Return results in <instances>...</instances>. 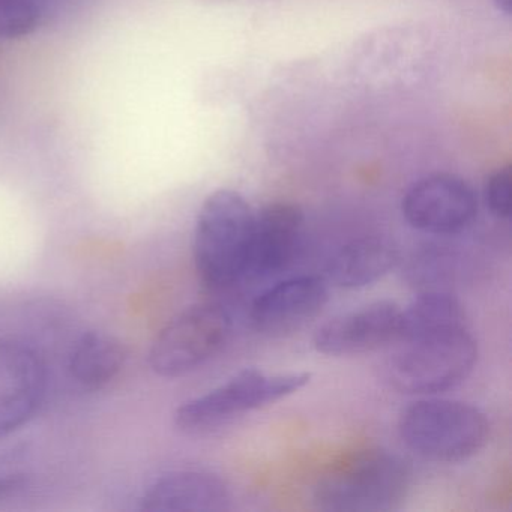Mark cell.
Masks as SVG:
<instances>
[{
  "instance_id": "cell-1",
  "label": "cell",
  "mask_w": 512,
  "mask_h": 512,
  "mask_svg": "<svg viewBox=\"0 0 512 512\" xmlns=\"http://www.w3.org/2000/svg\"><path fill=\"white\" fill-rule=\"evenodd\" d=\"M254 211L242 194H209L194 229V266L209 289H226L244 278Z\"/></svg>"
},
{
  "instance_id": "cell-2",
  "label": "cell",
  "mask_w": 512,
  "mask_h": 512,
  "mask_svg": "<svg viewBox=\"0 0 512 512\" xmlns=\"http://www.w3.org/2000/svg\"><path fill=\"white\" fill-rule=\"evenodd\" d=\"M398 433L404 445L425 460L461 463L485 448L490 422L472 404L422 398L401 412Z\"/></svg>"
},
{
  "instance_id": "cell-3",
  "label": "cell",
  "mask_w": 512,
  "mask_h": 512,
  "mask_svg": "<svg viewBox=\"0 0 512 512\" xmlns=\"http://www.w3.org/2000/svg\"><path fill=\"white\" fill-rule=\"evenodd\" d=\"M478 359V344L469 328L448 329L401 341L388 365V379L410 395L439 394L469 377Z\"/></svg>"
},
{
  "instance_id": "cell-4",
  "label": "cell",
  "mask_w": 512,
  "mask_h": 512,
  "mask_svg": "<svg viewBox=\"0 0 512 512\" xmlns=\"http://www.w3.org/2000/svg\"><path fill=\"white\" fill-rule=\"evenodd\" d=\"M410 487L406 461L388 451H368L317 484L314 500L325 511L385 512L398 508Z\"/></svg>"
},
{
  "instance_id": "cell-5",
  "label": "cell",
  "mask_w": 512,
  "mask_h": 512,
  "mask_svg": "<svg viewBox=\"0 0 512 512\" xmlns=\"http://www.w3.org/2000/svg\"><path fill=\"white\" fill-rule=\"evenodd\" d=\"M310 377L307 373L271 376L257 368H245L223 385L182 403L175 412V425L182 433H209L251 410L295 394L310 382Z\"/></svg>"
},
{
  "instance_id": "cell-6",
  "label": "cell",
  "mask_w": 512,
  "mask_h": 512,
  "mask_svg": "<svg viewBox=\"0 0 512 512\" xmlns=\"http://www.w3.org/2000/svg\"><path fill=\"white\" fill-rule=\"evenodd\" d=\"M232 334V317L217 302H200L176 314L152 341L149 367L166 379L185 376L217 356Z\"/></svg>"
},
{
  "instance_id": "cell-7",
  "label": "cell",
  "mask_w": 512,
  "mask_h": 512,
  "mask_svg": "<svg viewBox=\"0 0 512 512\" xmlns=\"http://www.w3.org/2000/svg\"><path fill=\"white\" fill-rule=\"evenodd\" d=\"M401 209L407 223L421 232L458 235L476 220L478 196L460 176L434 173L407 188Z\"/></svg>"
},
{
  "instance_id": "cell-8",
  "label": "cell",
  "mask_w": 512,
  "mask_h": 512,
  "mask_svg": "<svg viewBox=\"0 0 512 512\" xmlns=\"http://www.w3.org/2000/svg\"><path fill=\"white\" fill-rule=\"evenodd\" d=\"M47 370L37 352L0 338V440L25 427L43 406Z\"/></svg>"
},
{
  "instance_id": "cell-9",
  "label": "cell",
  "mask_w": 512,
  "mask_h": 512,
  "mask_svg": "<svg viewBox=\"0 0 512 512\" xmlns=\"http://www.w3.org/2000/svg\"><path fill=\"white\" fill-rule=\"evenodd\" d=\"M401 308L392 302H374L325 323L314 335L317 352L352 356L373 352L400 337Z\"/></svg>"
},
{
  "instance_id": "cell-10",
  "label": "cell",
  "mask_w": 512,
  "mask_h": 512,
  "mask_svg": "<svg viewBox=\"0 0 512 512\" xmlns=\"http://www.w3.org/2000/svg\"><path fill=\"white\" fill-rule=\"evenodd\" d=\"M329 299L328 281L317 275H302L280 281L257 296L250 319L257 331L284 335L301 328L317 316Z\"/></svg>"
},
{
  "instance_id": "cell-11",
  "label": "cell",
  "mask_w": 512,
  "mask_h": 512,
  "mask_svg": "<svg viewBox=\"0 0 512 512\" xmlns=\"http://www.w3.org/2000/svg\"><path fill=\"white\" fill-rule=\"evenodd\" d=\"M304 230V212L293 203L277 202L254 212L244 278H263L287 268Z\"/></svg>"
},
{
  "instance_id": "cell-12",
  "label": "cell",
  "mask_w": 512,
  "mask_h": 512,
  "mask_svg": "<svg viewBox=\"0 0 512 512\" xmlns=\"http://www.w3.org/2000/svg\"><path fill=\"white\" fill-rule=\"evenodd\" d=\"M230 494L220 476L205 470H175L151 482L139 499L142 511H223Z\"/></svg>"
},
{
  "instance_id": "cell-13",
  "label": "cell",
  "mask_w": 512,
  "mask_h": 512,
  "mask_svg": "<svg viewBox=\"0 0 512 512\" xmlns=\"http://www.w3.org/2000/svg\"><path fill=\"white\" fill-rule=\"evenodd\" d=\"M400 262V251L385 236H362L340 248L326 266V281L343 289L376 283Z\"/></svg>"
},
{
  "instance_id": "cell-14",
  "label": "cell",
  "mask_w": 512,
  "mask_h": 512,
  "mask_svg": "<svg viewBox=\"0 0 512 512\" xmlns=\"http://www.w3.org/2000/svg\"><path fill=\"white\" fill-rule=\"evenodd\" d=\"M128 352L124 344L101 331H88L77 338L68 356V373L85 391H100L124 370Z\"/></svg>"
},
{
  "instance_id": "cell-15",
  "label": "cell",
  "mask_w": 512,
  "mask_h": 512,
  "mask_svg": "<svg viewBox=\"0 0 512 512\" xmlns=\"http://www.w3.org/2000/svg\"><path fill=\"white\" fill-rule=\"evenodd\" d=\"M463 326H467V323L460 302L451 293L427 290L409 307L401 310L400 337L397 343Z\"/></svg>"
},
{
  "instance_id": "cell-16",
  "label": "cell",
  "mask_w": 512,
  "mask_h": 512,
  "mask_svg": "<svg viewBox=\"0 0 512 512\" xmlns=\"http://www.w3.org/2000/svg\"><path fill=\"white\" fill-rule=\"evenodd\" d=\"M37 0H0V38L16 40L31 35L40 25Z\"/></svg>"
},
{
  "instance_id": "cell-17",
  "label": "cell",
  "mask_w": 512,
  "mask_h": 512,
  "mask_svg": "<svg viewBox=\"0 0 512 512\" xmlns=\"http://www.w3.org/2000/svg\"><path fill=\"white\" fill-rule=\"evenodd\" d=\"M512 172L503 167L488 176L484 185V200L491 214L506 220L511 215Z\"/></svg>"
},
{
  "instance_id": "cell-18",
  "label": "cell",
  "mask_w": 512,
  "mask_h": 512,
  "mask_svg": "<svg viewBox=\"0 0 512 512\" xmlns=\"http://www.w3.org/2000/svg\"><path fill=\"white\" fill-rule=\"evenodd\" d=\"M26 478L23 475H8L0 478V500L13 496L17 491L23 490L26 485Z\"/></svg>"
},
{
  "instance_id": "cell-19",
  "label": "cell",
  "mask_w": 512,
  "mask_h": 512,
  "mask_svg": "<svg viewBox=\"0 0 512 512\" xmlns=\"http://www.w3.org/2000/svg\"><path fill=\"white\" fill-rule=\"evenodd\" d=\"M497 10L502 11L503 14L509 16L511 14V0H494Z\"/></svg>"
},
{
  "instance_id": "cell-20",
  "label": "cell",
  "mask_w": 512,
  "mask_h": 512,
  "mask_svg": "<svg viewBox=\"0 0 512 512\" xmlns=\"http://www.w3.org/2000/svg\"><path fill=\"white\" fill-rule=\"evenodd\" d=\"M37 2H38V4H40V5H41V0H37Z\"/></svg>"
}]
</instances>
